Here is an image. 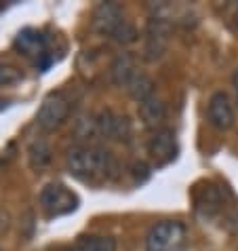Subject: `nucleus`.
Returning a JSON list of instances; mask_svg holds the SVG:
<instances>
[{
	"label": "nucleus",
	"instance_id": "obj_1",
	"mask_svg": "<svg viewBox=\"0 0 238 251\" xmlns=\"http://www.w3.org/2000/svg\"><path fill=\"white\" fill-rule=\"evenodd\" d=\"M68 171L80 182L101 184L116 173V160L112 152L99 146H74L66 156Z\"/></svg>",
	"mask_w": 238,
	"mask_h": 251
},
{
	"label": "nucleus",
	"instance_id": "obj_2",
	"mask_svg": "<svg viewBox=\"0 0 238 251\" xmlns=\"http://www.w3.org/2000/svg\"><path fill=\"white\" fill-rule=\"evenodd\" d=\"M188 228L184 222L163 220L156 222L145 236V251H186Z\"/></svg>",
	"mask_w": 238,
	"mask_h": 251
},
{
	"label": "nucleus",
	"instance_id": "obj_3",
	"mask_svg": "<svg viewBox=\"0 0 238 251\" xmlns=\"http://www.w3.org/2000/svg\"><path fill=\"white\" fill-rule=\"evenodd\" d=\"M93 25L97 32L112 36L122 45H129L137 38L135 27H133L127 19H122V11L112 2H103L97 6V11L93 15Z\"/></svg>",
	"mask_w": 238,
	"mask_h": 251
},
{
	"label": "nucleus",
	"instance_id": "obj_4",
	"mask_svg": "<svg viewBox=\"0 0 238 251\" xmlns=\"http://www.w3.org/2000/svg\"><path fill=\"white\" fill-rule=\"evenodd\" d=\"M38 203L48 218H59V215H68V213L76 211L80 205V199H78V194L74 190H70L66 184L51 182L40 190Z\"/></svg>",
	"mask_w": 238,
	"mask_h": 251
},
{
	"label": "nucleus",
	"instance_id": "obj_5",
	"mask_svg": "<svg viewBox=\"0 0 238 251\" xmlns=\"http://www.w3.org/2000/svg\"><path fill=\"white\" fill-rule=\"evenodd\" d=\"M68 114H70V97L64 91H53L43 100V106L38 108L36 114V123L45 131H53L66 121Z\"/></svg>",
	"mask_w": 238,
	"mask_h": 251
},
{
	"label": "nucleus",
	"instance_id": "obj_6",
	"mask_svg": "<svg viewBox=\"0 0 238 251\" xmlns=\"http://www.w3.org/2000/svg\"><path fill=\"white\" fill-rule=\"evenodd\" d=\"M169 34L171 27L165 19L152 17L145 27V59L156 61L165 55L167 45H169Z\"/></svg>",
	"mask_w": 238,
	"mask_h": 251
},
{
	"label": "nucleus",
	"instance_id": "obj_7",
	"mask_svg": "<svg viewBox=\"0 0 238 251\" xmlns=\"http://www.w3.org/2000/svg\"><path fill=\"white\" fill-rule=\"evenodd\" d=\"M207 116H209L211 127H215L217 131H226V129L232 127L234 125V108H232V103H230L228 93L217 91L211 95L209 106H207Z\"/></svg>",
	"mask_w": 238,
	"mask_h": 251
},
{
	"label": "nucleus",
	"instance_id": "obj_8",
	"mask_svg": "<svg viewBox=\"0 0 238 251\" xmlns=\"http://www.w3.org/2000/svg\"><path fill=\"white\" fill-rule=\"evenodd\" d=\"M148 150L156 165H167L177 156V142H175V133L171 129H158L156 133L150 137Z\"/></svg>",
	"mask_w": 238,
	"mask_h": 251
},
{
	"label": "nucleus",
	"instance_id": "obj_9",
	"mask_svg": "<svg viewBox=\"0 0 238 251\" xmlns=\"http://www.w3.org/2000/svg\"><path fill=\"white\" fill-rule=\"evenodd\" d=\"M93 123H95L97 133L108 139H127L131 133V125L127 121V116L110 112V110L108 112H101Z\"/></svg>",
	"mask_w": 238,
	"mask_h": 251
},
{
	"label": "nucleus",
	"instance_id": "obj_10",
	"mask_svg": "<svg viewBox=\"0 0 238 251\" xmlns=\"http://www.w3.org/2000/svg\"><path fill=\"white\" fill-rule=\"evenodd\" d=\"M15 49L19 53L27 55V57H43L47 53V38L38 30H24L17 34Z\"/></svg>",
	"mask_w": 238,
	"mask_h": 251
},
{
	"label": "nucleus",
	"instance_id": "obj_11",
	"mask_svg": "<svg viewBox=\"0 0 238 251\" xmlns=\"http://www.w3.org/2000/svg\"><path fill=\"white\" fill-rule=\"evenodd\" d=\"M59 251H116V241L106 234H82Z\"/></svg>",
	"mask_w": 238,
	"mask_h": 251
},
{
	"label": "nucleus",
	"instance_id": "obj_12",
	"mask_svg": "<svg viewBox=\"0 0 238 251\" xmlns=\"http://www.w3.org/2000/svg\"><path fill=\"white\" fill-rule=\"evenodd\" d=\"M165 114H167V108H165L163 100H158L156 95H152L145 101L139 103V118L143 121L145 127L156 129L158 125L165 121Z\"/></svg>",
	"mask_w": 238,
	"mask_h": 251
},
{
	"label": "nucleus",
	"instance_id": "obj_13",
	"mask_svg": "<svg viewBox=\"0 0 238 251\" xmlns=\"http://www.w3.org/2000/svg\"><path fill=\"white\" fill-rule=\"evenodd\" d=\"M135 72H137L135 59H133L129 53H120L114 59V64H112V78H114V82L120 87H127Z\"/></svg>",
	"mask_w": 238,
	"mask_h": 251
},
{
	"label": "nucleus",
	"instance_id": "obj_14",
	"mask_svg": "<svg viewBox=\"0 0 238 251\" xmlns=\"http://www.w3.org/2000/svg\"><path fill=\"white\" fill-rule=\"evenodd\" d=\"M129 91V95L133 97V100H137L139 103L142 101H145L148 97H152L154 95V82H152V78L148 74H143V72H137L133 74V78L129 80V85L124 87Z\"/></svg>",
	"mask_w": 238,
	"mask_h": 251
},
{
	"label": "nucleus",
	"instance_id": "obj_15",
	"mask_svg": "<svg viewBox=\"0 0 238 251\" xmlns=\"http://www.w3.org/2000/svg\"><path fill=\"white\" fill-rule=\"evenodd\" d=\"M30 163L32 167H36V169H43L45 165H48V160H51V148H48V144L45 139H36V142H32L30 146Z\"/></svg>",
	"mask_w": 238,
	"mask_h": 251
},
{
	"label": "nucleus",
	"instance_id": "obj_16",
	"mask_svg": "<svg viewBox=\"0 0 238 251\" xmlns=\"http://www.w3.org/2000/svg\"><path fill=\"white\" fill-rule=\"evenodd\" d=\"M22 80V70H17L15 66L0 61V87H9Z\"/></svg>",
	"mask_w": 238,
	"mask_h": 251
},
{
	"label": "nucleus",
	"instance_id": "obj_17",
	"mask_svg": "<svg viewBox=\"0 0 238 251\" xmlns=\"http://www.w3.org/2000/svg\"><path fill=\"white\" fill-rule=\"evenodd\" d=\"M232 82H234V91H236V97H238V70H236L234 76H232Z\"/></svg>",
	"mask_w": 238,
	"mask_h": 251
},
{
	"label": "nucleus",
	"instance_id": "obj_18",
	"mask_svg": "<svg viewBox=\"0 0 238 251\" xmlns=\"http://www.w3.org/2000/svg\"><path fill=\"white\" fill-rule=\"evenodd\" d=\"M0 251H2V249H0Z\"/></svg>",
	"mask_w": 238,
	"mask_h": 251
}]
</instances>
